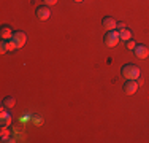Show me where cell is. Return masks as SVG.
Returning <instances> with one entry per match:
<instances>
[{"label": "cell", "mask_w": 149, "mask_h": 143, "mask_svg": "<svg viewBox=\"0 0 149 143\" xmlns=\"http://www.w3.org/2000/svg\"><path fill=\"white\" fill-rule=\"evenodd\" d=\"M13 49H16V48L11 43V40H2V43H0V53L2 54H6V53L13 51Z\"/></svg>", "instance_id": "obj_8"}, {"label": "cell", "mask_w": 149, "mask_h": 143, "mask_svg": "<svg viewBox=\"0 0 149 143\" xmlns=\"http://www.w3.org/2000/svg\"><path fill=\"white\" fill-rule=\"evenodd\" d=\"M103 41H105V46H108V48H114L116 45L120 41L119 38V32L116 30H106L105 37H103Z\"/></svg>", "instance_id": "obj_2"}, {"label": "cell", "mask_w": 149, "mask_h": 143, "mask_svg": "<svg viewBox=\"0 0 149 143\" xmlns=\"http://www.w3.org/2000/svg\"><path fill=\"white\" fill-rule=\"evenodd\" d=\"M73 2H76V3H81V2H83V0H73Z\"/></svg>", "instance_id": "obj_16"}, {"label": "cell", "mask_w": 149, "mask_h": 143, "mask_svg": "<svg viewBox=\"0 0 149 143\" xmlns=\"http://www.w3.org/2000/svg\"><path fill=\"white\" fill-rule=\"evenodd\" d=\"M124 29H127V27H125V24H124V22H118V24H116V30H118V32L124 30Z\"/></svg>", "instance_id": "obj_13"}, {"label": "cell", "mask_w": 149, "mask_h": 143, "mask_svg": "<svg viewBox=\"0 0 149 143\" xmlns=\"http://www.w3.org/2000/svg\"><path fill=\"white\" fill-rule=\"evenodd\" d=\"M0 124H2V129H6L11 124V114L6 113L5 110H2V114H0Z\"/></svg>", "instance_id": "obj_9"}, {"label": "cell", "mask_w": 149, "mask_h": 143, "mask_svg": "<svg viewBox=\"0 0 149 143\" xmlns=\"http://www.w3.org/2000/svg\"><path fill=\"white\" fill-rule=\"evenodd\" d=\"M136 89H138L136 80H127L125 84H124V92H125V94H129V95L135 94V92H136Z\"/></svg>", "instance_id": "obj_6"}, {"label": "cell", "mask_w": 149, "mask_h": 143, "mask_svg": "<svg viewBox=\"0 0 149 143\" xmlns=\"http://www.w3.org/2000/svg\"><path fill=\"white\" fill-rule=\"evenodd\" d=\"M120 75L125 80H138L140 78V69L136 65H132V64H127L120 69Z\"/></svg>", "instance_id": "obj_1"}, {"label": "cell", "mask_w": 149, "mask_h": 143, "mask_svg": "<svg viewBox=\"0 0 149 143\" xmlns=\"http://www.w3.org/2000/svg\"><path fill=\"white\" fill-rule=\"evenodd\" d=\"M43 3H45V5H48V6H51V5H56L57 0H43Z\"/></svg>", "instance_id": "obj_14"}, {"label": "cell", "mask_w": 149, "mask_h": 143, "mask_svg": "<svg viewBox=\"0 0 149 143\" xmlns=\"http://www.w3.org/2000/svg\"><path fill=\"white\" fill-rule=\"evenodd\" d=\"M27 41V35L24 34V32H13V37H11V43L15 45V48H22L24 45H26Z\"/></svg>", "instance_id": "obj_3"}, {"label": "cell", "mask_w": 149, "mask_h": 143, "mask_svg": "<svg viewBox=\"0 0 149 143\" xmlns=\"http://www.w3.org/2000/svg\"><path fill=\"white\" fill-rule=\"evenodd\" d=\"M116 24H118V22H116L114 18H111V16H105L103 21H102V26H103L106 30H114Z\"/></svg>", "instance_id": "obj_7"}, {"label": "cell", "mask_w": 149, "mask_h": 143, "mask_svg": "<svg viewBox=\"0 0 149 143\" xmlns=\"http://www.w3.org/2000/svg\"><path fill=\"white\" fill-rule=\"evenodd\" d=\"M119 38H120V41H129L132 38V32L129 29H124V30L119 32Z\"/></svg>", "instance_id": "obj_12"}, {"label": "cell", "mask_w": 149, "mask_h": 143, "mask_svg": "<svg viewBox=\"0 0 149 143\" xmlns=\"http://www.w3.org/2000/svg\"><path fill=\"white\" fill-rule=\"evenodd\" d=\"M133 54L136 56L138 59H146V57L149 56V49L144 45H136L133 48Z\"/></svg>", "instance_id": "obj_5"}, {"label": "cell", "mask_w": 149, "mask_h": 143, "mask_svg": "<svg viewBox=\"0 0 149 143\" xmlns=\"http://www.w3.org/2000/svg\"><path fill=\"white\" fill-rule=\"evenodd\" d=\"M35 13H37L38 19H41V21L49 19V16H51V10H49V6H48V5H41V6H38V8L35 10Z\"/></svg>", "instance_id": "obj_4"}, {"label": "cell", "mask_w": 149, "mask_h": 143, "mask_svg": "<svg viewBox=\"0 0 149 143\" xmlns=\"http://www.w3.org/2000/svg\"><path fill=\"white\" fill-rule=\"evenodd\" d=\"M0 37H2V40H11L13 32L10 29V26H2V29H0Z\"/></svg>", "instance_id": "obj_10"}, {"label": "cell", "mask_w": 149, "mask_h": 143, "mask_svg": "<svg viewBox=\"0 0 149 143\" xmlns=\"http://www.w3.org/2000/svg\"><path fill=\"white\" fill-rule=\"evenodd\" d=\"M15 105H16V99L15 97H11V95L3 97V100H2V107H3V108H13Z\"/></svg>", "instance_id": "obj_11"}, {"label": "cell", "mask_w": 149, "mask_h": 143, "mask_svg": "<svg viewBox=\"0 0 149 143\" xmlns=\"http://www.w3.org/2000/svg\"><path fill=\"white\" fill-rule=\"evenodd\" d=\"M135 46H136V45H135L133 40H129V41H127V48H129V49H133Z\"/></svg>", "instance_id": "obj_15"}]
</instances>
